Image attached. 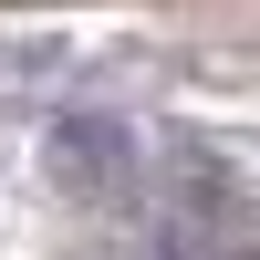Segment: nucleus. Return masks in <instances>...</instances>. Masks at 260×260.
<instances>
[{
    "mask_svg": "<svg viewBox=\"0 0 260 260\" xmlns=\"http://www.w3.org/2000/svg\"><path fill=\"white\" fill-rule=\"evenodd\" d=\"M52 167H62L73 198H115V187L136 177V156H125V136H115L104 115H62V125H52Z\"/></svg>",
    "mask_w": 260,
    "mask_h": 260,
    "instance_id": "f257e3e1",
    "label": "nucleus"
},
{
    "mask_svg": "<svg viewBox=\"0 0 260 260\" xmlns=\"http://www.w3.org/2000/svg\"><path fill=\"white\" fill-rule=\"evenodd\" d=\"M229 260H260V250H229Z\"/></svg>",
    "mask_w": 260,
    "mask_h": 260,
    "instance_id": "7ed1b4c3",
    "label": "nucleus"
},
{
    "mask_svg": "<svg viewBox=\"0 0 260 260\" xmlns=\"http://www.w3.org/2000/svg\"><path fill=\"white\" fill-rule=\"evenodd\" d=\"M115 260H177L167 240H115Z\"/></svg>",
    "mask_w": 260,
    "mask_h": 260,
    "instance_id": "f03ea898",
    "label": "nucleus"
}]
</instances>
